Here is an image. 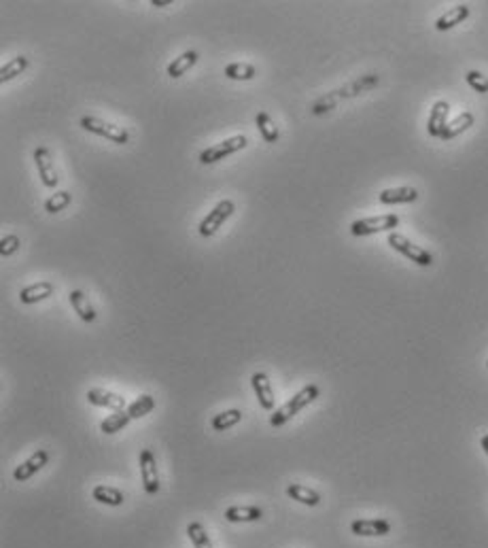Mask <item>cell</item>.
I'll return each mask as SVG.
<instances>
[{
	"instance_id": "4dcf8cb0",
	"label": "cell",
	"mask_w": 488,
	"mask_h": 548,
	"mask_svg": "<svg viewBox=\"0 0 488 548\" xmlns=\"http://www.w3.org/2000/svg\"><path fill=\"white\" fill-rule=\"evenodd\" d=\"M70 202H72V193L70 191H55L51 198L45 200V211L49 215H55V213L64 211L70 205Z\"/></svg>"
},
{
	"instance_id": "3957f363",
	"label": "cell",
	"mask_w": 488,
	"mask_h": 548,
	"mask_svg": "<svg viewBox=\"0 0 488 548\" xmlns=\"http://www.w3.org/2000/svg\"><path fill=\"white\" fill-rule=\"evenodd\" d=\"M81 128L83 130H88L92 134H98L110 142H115V145H126V142L130 140V134L126 128L121 126H115V124H108L100 117H92V115H85V117H81Z\"/></svg>"
},
{
	"instance_id": "ffe728a7",
	"label": "cell",
	"mask_w": 488,
	"mask_h": 548,
	"mask_svg": "<svg viewBox=\"0 0 488 548\" xmlns=\"http://www.w3.org/2000/svg\"><path fill=\"white\" fill-rule=\"evenodd\" d=\"M467 17H469V7L467 5H456L450 11H446L442 17H438L436 28L440 32H444V30H450V28H454L458 23H463Z\"/></svg>"
},
{
	"instance_id": "f546056e",
	"label": "cell",
	"mask_w": 488,
	"mask_h": 548,
	"mask_svg": "<svg viewBox=\"0 0 488 548\" xmlns=\"http://www.w3.org/2000/svg\"><path fill=\"white\" fill-rule=\"evenodd\" d=\"M187 536H189L193 548H213V542H211V538H208V533H206L202 523H197V521L189 523L187 525Z\"/></svg>"
},
{
	"instance_id": "44dd1931",
	"label": "cell",
	"mask_w": 488,
	"mask_h": 548,
	"mask_svg": "<svg viewBox=\"0 0 488 548\" xmlns=\"http://www.w3.org/2000/svg\"><path fill=\"white\" fill-rule=\"evenodd\" d=\"M286 495L291 500L304 504V506H319L321 504V495L314 491V489L306 486V484H297V482H291L286 486Z\"/></svg>"
},
{
	"instance_id": "7c38bea8",
	"label": "cell",
	"mask_w": 488,
	"mask_h": 548,
	"mask_svg": "<svg viewBox=\"0 0 488 548\" xmlns=\"http://www.w3.org/2000/svg\"><path fill=\"white\" fill-rule=\"evenodd\" d=\"M35 164H37V170H39L41 183L45 187H49V189L57 187V175H55V168H53L51 151L47 147H39L35 151Z\"/></svg>"
},
{
	"instance_id": "4fadbf2b",
	"label": "cell",
	"mask_w": 488,
	"mask_h": 548,
	"mask_svg": "<svg viewBox=\"0 0 488 548\" xmlns=\"http://www.w3.org/2000/svg\"><path fill=\"white\" fill-rule=\"evenodd\" d=\"M88 401L100 408H110L115 413L126 408V397H121L119 393H113V391H104V389H90Z\"/></svg>"
},
{
	"instance_id": "ba28073f",
	"label": "cell",
	"mask_w": 488,
	"mask_h": 548,
	"mask_svg": "<svg viewBox=\"0 0 488 548\" xmlns=\"http://www.w3.org/2000/svg\"><path fill=\"white\" fill-rule=\"evenodd\" d=\"M140 480L145 486L147 495L159 493V474H157V461L151 448H142L140 453Z\"/></svg>"
},
{
	"instance_id": "8fae6325",
	"label": "cell",
	"mask_w": 488,
	"mask_h": 548,
	"mask_svg": "<svg viewBox=\"0 0 488 548\" xmlns=\"http://www.w3.org/2000/svg\"><path fill=\"white\" fill-rule=\"evenodd\" d=\"M351 531L361 538H376L391 533V523L384 518H357L351 523Z\"/></svg>"
},
{
	"instance_id": "ac0fdd59",
	"label": "cell",
	"mask_w": 488,
	"mask_h": 548,
	"mask_svg": "<svg viewBox=\"0 0 488 548\" xmlns=\"http://www.w3.org/2000/svg\"><path fill=\"white\" fill-rule=\"evenodd\" d=\"M380 205H408V202L418 200L416 187H393L378 193Z\"/></svg>"
},
{
	"instance_id": "836d02e7",
	"label": "cell",
	"mask_w": 488,
	"mask_h": 548,
	"mask_svg": "<svg viewBox=\"0 0 488 548\" xmlns=\"http://www.w3.org/2000/svg\"><path fill=\"white\" fill-rule=\"evenodd\" d=\"M151 5L153 7H166V5H170V0H151Z\"/></svg>"
},
{
	"instance_id": "d6a6232c",
	"label": "cell",
	"mask_w": 488,
	"mask_h": 548,
	"mask_svg": "<svg viewBox=\"0 0 488 548\" xmlns=\"http://www.w3.org/2000/svg\"><path fill=\"white\" fill-rule=\"evenodd\" d=\"M19 238L15 236V234H7V236H3L0 238V255L3 257H9V255H13L17 249H19Z\"/></svg>"
},
{
	"instance_id": "603a6c76",
	"label": "cell",
	"mask_w": 488,
	"mask_h": 548,
	"mask_svg": "<svg viewBox=\"0 0 488 548\" xmlns=\"http://www.w3.org/2000/svg\"><path fill=\"white\" fill-rule=\"evenodd\" d=\"M474 126V113H469V111H465V113H461L458 115L456 120H452L446 128H444V132H442V140H452V138H456L458 134H463L467 128H471Z\"/></svg>"
},
{
	"instance_id": "e575fe53",
	"label": "cell",
	"mask_w": 488,
	"mask_h": 548,
	"mask_svg": "<svg viewBox=\"0 0 488 548\" xmlns=\"http://www.w3.org/2000/svg\"><path fill=\"white\" fill-rule=\"evenodd\" d=\"M480 444H482V448H484V453L488 455V434H484V436H482V440H480Z\"/></svg>"
},
{
	"instance_id": "30bf717a",
	"label": "cell",
	"mask_w": 488,
	"mask_h": 548,
	"mask_svg": "<svg viewBox=\"0 0 488 548\" xmlns=\"http://www.w3.org/2000/svg\"><path fill=\"white\" fill-rule=\"evenodd\" d=\"M251 385H253V391L257 395V401L262 404V408L272 413L276 397H274V389H272V383L268 379V374L266 372H255L251 377Z\"/></svg>"
},
{
	"instance_id": "9a60e30c",
	"label": "cell",
	"mask_w": 488,
	"mask_h": 548,
	"mask_svg": "<svg viewBox=\"0 0 488 548\" xmlns=\"http://www.w3.org/2000/svg\"><path fill=\"white\" fill-rule=\"evenodd\" d=\"M53 296V283L49 281H39L35 285H28L19 292V302L21 304H37Z\"/></svg>"
},
{
	"instance_id": "e0dca14e",
	"label": "cell",
	"mask_w": 488,
	"mask_h": 548,
	"mask_svg": "<svg viewBox=\"0 0 488 548\" xmlns=\"http://www.w3.org/2000/svg\"><path fill=\"white\" fill-rule=\"evenodd\" d=\"M223 516L229 523H255L264 516V512L257 506H229Z\"/></svg>"
},
{
	"instance_id": "6da1fadb",
	"label": "cell",
	"mask_w": 488,
	"mask_h": 548,
	"mask_svg": "<svg viewBox=\"0 0 488 548\" xmlns=\"http://www.w3.org/2000/svg\"><path fill=\"white\" fill-rule=\"evenodd\" d=\"M319 393H321V389L317 385H306L289 401H284L278 410H274V415L270 417V425L272 427H282L286 421H291L300 410H304L308 404H312L314 399H317Z\"/></svg>"
},
{
	"instance_id": "7402d4cb",
	"label": "cell",
	"mask_w": 488,
	"mask_h": 548,
	"mask_svg": "<svg viewBox=\"0 0 488 548\" xmlns=\"http://www.w3.org/2000/svg\"><path fill=\"white\" fill-rule=\"evenodd\" d=\"M195 62H197V51H185V53H181L179 57H175V60H172V62L168 64L166 73H168L170 79H179V77H183L189 68H193Z\"/></svg>"
},
{
	"instance_id": "cb8c5ba5",
	"label": "cell",
	"mask_w": 488,
	"mask_h": 548,
	"mask_svg": "<svg viewBox=\"0 0 488 548\" xmlns=\"http://www.w3.org/2000/svg\"><path fill=\"white\" fill-rule=\"evenodd\" d=\"M223 75L232 81H251L257 77V68L248 62H234L223 68Z\"/></svg>"
},
{
	"instance_id": "d4e9b609",
	"label": "cell",
	"mask_w": 488,
	"mask_h": 548,
	"mask_svg": "<svg viewBox=\"0 0 488 548\" xmlns=\"http://www.w3.org/2000/svg\"><path fill=\"white\" fill-rule=\"evenodd\" d=\"M255 126H257V130H260V134H262V138H264L266 142H276V140H278V128H276L274 120L270 117V115H268L266 111H260V113H257Z\"/></svg>"
},
{
	"instance_id": "4316f807",
	"label": "cell",
	"mask_w": 488,
	"mask_h": 548,
	"mask_svg": "<svg viewBox=\"0 0 488 548\" xmlns=\"http://www.w3.org/2000/svg\"><path fill=\"white\" fill-rule=\"evenodd\" d=\"M240 421H242V413L238 408H229V410H223V413L215 415L213 421H211V425H213L215 431H225L229 427L238 425Z\"/></svg>"
},
{
	"instance_id": "8992f818",
	"label": "cell",
	"mask_w": 488,
	"mask_h": 548,
	"mask_svg": "<svg viewBox=\"0 0 488 548\" xmlns=\"http://www.w3.org/2000/svg\"><path fill=\"white\" fill-rule=\"evenodd\" d=\"M399 225V217L395 213L389 215H378V217H365L357 219L351 223V234L353 236H369L378 232H389V229Z\"/></svg>"
},
{
	"instance_id": "f1b7e54d",
	"label": "cell",
	"mask_w": 488,
	"mask_h": 548,
	"mask_svg": "<svg viewBox=\"0 0 488 548\" xmlns=\"http://www.w3.org/2000/svg\"><path fill=\"white\" fill-rule=\"evenodd\" d=\"M26 68H28V57L26 55H17V57H13V60H9L3 68H0V81L7 83V81L19 77Z\"/></svg>"
},
{
	"instance_id": "9c48e42d",
	"label": "cell",
	"mask_w": 488,
	"mask_h": 548,
	"mask_svg": "<svg viewBox=\"0 0 488 548\" xmlns=\"http://www.w3.org/2000/svg\"><path fill=\"white\" fill-rule=\"evenodd\" d=\"M47 461H49V453L45 448H39L37 453H32L30 457H28L21 466L15 468L13 472V478L17 482H26V480H30L37 472H41L45 466H47Z\"/></svg>"
},
{
	"instance_id": "7a4b0ae2",
	"label": "cell",
	"mask_w": 488,
	"mask_h": 548,
	"mask_svg": "<svg viewBox=\"0 0 488 548\" xmlns=\"http://www.w3.org/2000/svg\"><path fill=\"white\" fill-rule=\"evenodd\" d=\"M376 83H378V77H376V75H365V77L353 81L351 85H347V88L335 90V92L323 96L321 100H317V102H314V106H312V113H314V115H323V113L331 111L340 98H349V96H357V94H361V92H367L369 88H374Z\"/></svg>"
},
{
	"instance_id": "484cf974",
	"label": "cell",
	"mask_w": 488,
	"mask_h": 548,
	"mask_svg": "<svg viewBox=\"0 0 488 548\" xmlns=\"http://www.w3.org/2000/svg\"><path fill=\"white\" fill-rule=\"evenodd\" d=\"M132 421V417L128 415V410H117V413H113L108 415L102 423H100V429L104 431V434H117V431L126 429L128 423Z\"/></svg>"
},
{
	"instance_id": "d590c367",
	"label": "cell",
	"mask_w": 488,
	"mask_h": 548,
	"mask_svg": "<svg viewBox=\"0 0 488 548\" xmlns=\"http://www.w3.org/2000/svg\"><path fill=\"white\" fill-rule=\"evenodd\" d=\"M486 368H488V361H486Z\"/></svg>"
},
{
	"instance_id": "5bb4252c",
	"label": "cell",
	"mask_w": 488,
	"mask_h": 548,
	"mask_svg": "<svg viewBox=\"0 0 488 548\" xmlns=\"http://www.w3.org/2000/svg\"><path fill=\"white\" fill-rule=\"evenodd\" d=\"M448 113H450V104L446 100H438L433 104L431 115H429V122H427V132L433 138H440L444 128L448 126Z\"/></svg>"
},
{
	"instance_id": "277c9868",
	"label": "cell",
	"mask_w": 488,
	"mask_h": 548,
	"mask_svg": "<svg viewBox=\"0 0 488 548\" xmlns=\"http://www.w3.org/2000/svg\"><path fill=\"white\" fill-rule=\"evenodd\" d=\"M387 243L395 249V251H399L401 255H406L410 262H414L416 266H422V268H427V266H431L433 264V255L429 253L427 249H422V247H418V245H414L410 238H406L404 234H399V232H391L389 234V238H387Z\"/></svg>"
},
{
	"instance_id": "5b68a950",
	"label": "cell",
	"mask_w": 488,
	"mask_h": 548,
	"mask_svg": "<svg viewBox=\"0 0 488 548\" xmlns=\"http://www.w3.org/2000/svg\"><path fill=\"white\" fill-rule=\"evenodd\" d=\"M234 211H236V205L232 200H221L219 205L202 221H199V225H197L199 236H204V238L215 236L219 229L223 227V223L234 215Z\"/></svg>"
},
{
	"instance_id": "83f0119b",
	"label": "cell",
	"mask_w": 488,
	"mask_h": 548,
	"mask_svg": "<svg viewBox=\"0 0 488 548\" xmlns=\"http://www.w3.org/2000/svg\"><path fill=\"white\" fill-rule=\"evenodd\" d=\"M153 408H155V397L145 393V395H140L136 401L130 404V406H128V415L132 419H142V417H147Z\"/></svg>"
},
{
	"instance_id": "52a82bcc",
	"label": "cell",
	"mask_w": 488,
	"mask_h": 548,
	"mask_svg": "<svg viewBox=\"0 0 488 548\" xmlns=\"http://www.w3.org/2000/svg\"><path fill=\"white\" fill-rule=\"evenodd\" d=\"M246 136L238 134V136H232V138H225L223 142H217L213 147H206L202 153H199V162L202 164H215V162H221L225 160L227 155H234L236 151L244 149L246 147Z\"/></svg>"
},
{
	"instance_id": "2e32d148",
	"label": "cell",
	"mask_w": 488,
	"mask_h": 548,
	"mask_svg": "<svg viewBox=\"0 0 488 548\" xmlns=\"http://www.w3.org/2000/svg\"><path fill=\"white\" fill-rule=\"evenodd\" d=\"M68 300H70V306H72V310L79 314V319H81V321H85V323H94V321H96V310H94L90 298L85 296L81 290H72V292L68 294Z\"/></svg>"
},
{
	"instance_id": "1f68e13d",
	"label": "cell",
	"mask_w": 488,
	"mask_h": 548,
	"mask_svg": "<svg viewBox=\"0 0 488 548\" xmlns=\"http://www.w3.org/2000/svg\"><path fill=\"white\" fill-rule=\"evenodd\" d=\"M465 79H467V83H469V88L476 90L478 94H488V79H486L482 73H478V70H469V73L465 75Z\"/></svg>"
},
{
	"instance_id": "d6986e66",
	"label": "cell",
	"mask_w": 488,
	"mask_h": 548,
	"mask_svg": "<svg viewBox=\"0 0 488 548\" xmlns=\"http://www.w3.org/2000/svg\"><path fill=\"white\" fill-rule=\"evenodd\" d=\"M92 498L98 502V504H104V506H113V508H117L126 502V495L124 491H119V489H115V486H108V484H96L92 489Z\"/></svg>"
}]
</instances>
